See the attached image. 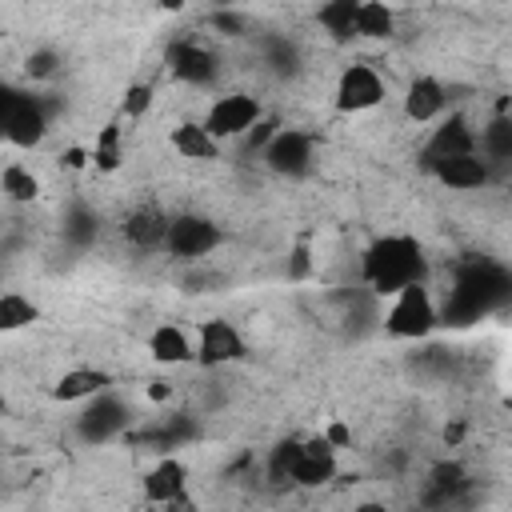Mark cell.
Listing matches in <instances>:
<instances>
[{
    "label": "cell",
    "mask_w": 512,
    "mask_h": 512,
    "mask_svg": "<svg viewBox=\"0 0 512 512\" xmlns=\"http://www.w3.org/2000/svg\"><path fill=\"white\" fill-rule=\"evenodd\" d=\"M364 280L380 296H392V292L424 280V252H420V244L412 236H400V232L372 240L368 252H364Z\"/></svg>",
    "instance_id": "6da1fadb"
},
{
    "label": "cell",
    "mask_w": 512,
    "mask_h": 512,
    "mask_svg": "<svg viewBox=\"0 0 512 512\" xmlns=\"http://www.w3.org/2000/svg\"><path fill=\"white\" fill-rule=\"evenodd\" d=\"M384 328L388 336L396 340H420L436 328V304H432V292L424 288V280L392 292V304H388V316H384Z\"/></svg>",
    "instance_id": "7a4b0ae2"
},
{
    "label": "cell",
    "mask_w": 512,
    "mask_h": 512,
    "mask_svg": "<svg viewBox=\"0 0 512 512\" xmlns=\"http://www.w3.org/2000/svg\"><path fill=\"white\" fill-rule=\"evenodd\" d=\"M260 120V100L248 92H224L208 104L204 124L216 140H232V136H248V128Z\"/></svg>",
    "instance_id": "3957f363"
},
{
    "label": "cell",
    "mask_w": 512,
    "mask_h": 512,
    "mask_svg": "<svg viewBox=\"0 0 512 512\" xmlns=\"http://www.w3.org/2000/svg\"><path fill=\"white\" fill-rule=\"evenodd\" d=\"M384 100V80L372 64H348L336 80V108L340 112H368Z\"/></svg>",
    "instance_id": "277c9868"
},
{
    "label": "cell",
    "mask_w": 512,
    "mask_h": 512,
    "mask_svg": "<svg viewBox=\"0 0 512 512\" xmlns=\"http://www.w3.org/2000/svg\"><path fill=\"white\" fill-rule=\"evenodd\" d=\"M216 244H220V228L212 220H204V216H176L168 224V240H164V248L176 260H200Z\"/></svg>",
    "instance_id": "5b68a950"
},
{
    "label": "cell",
    "mask_w": 512,
    "mask_h": 512,
    "mask_svg": "<svg viewBox=\"0 0 512 512\" xmlns=\"http://www.w3.org/2000/svg\"><path fill=\"white\" fill-rule=\"evenodd\" d=\"M264 164L280 176H304L312 168V136L300 128H280L264 148Z\"/></svg>",
    "instance_id": "8992f818"
},
{
    "label": "cell",
    "mask_w": 512,
    "mask_h": 512,
    "mask_svg": "<svg viewBox=\"0 0 512 512\" xmlns=\"http://www.w3.org/2000/svg\"><path fill=\"white\" fill-rule=\"evenodd\" d=\"M336 476V448L328 444V436H312V440H300V452L292 460V472L288 480L300 484V488H320Z\"/></svg>",
    "instance_id": "52a82bcc"
},
{
    "label": "cell",
    "mask_w": 512,
    "mask_h": 512,
    "mask_svg": "<svg viewBox=\"0 0 512 512\" xmlns=\"http://www.w3.org/2000/svg\"><path fill=\"white\" fill-rule=\"evenodd\" d=\"M244 356V336L228 320H204L196 328V360L204 368H220Z\"/></svg>",
    "instance_id": "ba28073f"
},
{
    "label": "cell",
    "mask_w": 512,
    "mask_h": 512,
    "mask_svg": "<svg viewBox=\"0 0 512 512\" xmlns=\"http://www.w3.org/2000/svg\"><path fill=\"white\" fill-rule=\"evenodd\" d=\"M44 128H48V120H44V112H40L36 100H28V96H8L4 100V136L12 144L32 148L44 136Z\"/></svg>",
    "instance_id": "9c48e42d"
},
{
    "label": "cell",
    "mask_w": 512,
    "mask_h": 512,
    "mask_svg": "<svg viewBox=\"0 0 512 512\" xmlns=\"http://www.w3.org/2000/svg\"><path fill=\"white\" fill-rule=\"evenodd\" d=\"M432 172L440 184L456 188V192H472L488 180V164L476 156V152H456V156H444V160H432Z\"/></svg>",
    "instance_id": "30bf717a"
},
{
    "label": "cell",
    "mask_w": 512,
    "mask_h": 512,
    "mask_svg": "<svg viewBox=\"0 0 512 512\" xmlns=\"http://www.w3.org/2000/svg\"><path fill=\"white\" fill-rule=\"evenodd\" d=\"M168 68H172V76H180V80H188V84H212V80H216V56H212L208 48L192 44V40L172 44Z\"/></svg>",
    "instance_id": "8fae6325"
},
{
    "label": "cell",
    "mask_w": 512,
    "mask_h": 512,
    "mask_svg": "<svg viewBox=\"0 0 512 512\" xmlns=\"http://www.w3.org/2000/svg\"><path fill=\"white\" fill-rule=\"evenodd\" d=\"M448 104V92L436 76H416L404 92V116L416 120V124H432Z\"/></svg>",
    "instance_id": "7c38bea8"
},
{
    "label": "cell",
    "mask_w": 512,
    "mask_h": 512,
    "mask_svg": "<svg viewBox=\"0 0 512 512\" xmlns=\"http://www.w3.org/2000/svg\"><path fill=\"white\" fill-rule=\"evenodd\" d=\"M108 388V372L100 368H68L56 384H52V400L60 404H76V400H92Z\"/></svg>",
    "instance_id": "4fadbf2b"
},
{
    "label": "cell",
    "mask_w": 512,
    "mask_h": 512,
    "mask_svg": "<svg viewBox=\"0 0 512 512\" xmlns=\"http://www.w3.org/2000/svg\"><path fill=\"white\" fill-rule=\"evenodd\" d=\"M184 484H188V468H184L180 460H172V456H164V460L144 476V492H148V500H156V504L180 500V496H184Z\"/></svg>",
    "instance_id": "5bb4252c"
},
{
    "label": "cell",
    "mask_w": 512,
    "mask_h": 512,
    "mask_svg": "<svg viewBox=\"0 0 512 512\" xmlns=\"http://www.w3.org/2000/svg\"><path fill=\"white\" fill-rule=\"evenodd\" d=\"M172 148L184 156V160H216L220 152V140L208 132V124L200 120H188V124H176L172 128Z\"/></svg>",
    "instance_id": "9a60e30c"
},
{
    "label": "cell",
    "mask_w": 512,
    "mask_h": 512,
    "mask_svg": "<svg viewBox=\"0 0 512 512\" xmlns=\"http://www.w3.org/2000/svg\"><path fill=\"white\" fill-rule=\"evenodd\" d=\"M148 348L160 364H184V360H196V344L192 336L180 328V324H160L152 336H148Z\"/></svg>",
    "instance_id": "2e32d148"
},
{
    "label": "cell",
    "mask_w": 512,
    "mask_h": 512,
    "mask_svg": "<svg viewBox=\"0 0 512 512\" xmlns=\"http://www.w3.org/2000/svg\"><path fill=\"white\" fill-rule=\"evenodd\" d=\"M168 216L160 208H136L124 224V236L136 244V248H160L168 240Z\"/></svg>",
    "instance_id": "e0dca14e"
},
{
    "label": "cell",
    "mask_w": 512,
    "mask_h": 512,
    "mask_svg": "<svg viewBox=\"0 0 512 512\" xmlns=\"http://www.w3.org/2000/svg\"><path fill=\"white\" fill-rule=\"evenodd\" d=\"M472 144H476L472 128H468L460 116H448V120L432 132V140H428V164H432V160H444V156H456V152H472Z\"/></svg>",
    "instance_id": "ac0fdd59"
},
{
    "label": "cell",
    "mask_w": 512,
    "mask_h": 512,
    "mask_svg": "<svg viewBox=\"0 0 512 512\" xmlns=\"http://www.w3.org/2000/svg\"><path fill=\"white\" fill-rule=\"evenodd\" d=\"M396 32V16L384 0H360L356 8V36L364 40H388Z\"/></svg>",
    "instance_id": "d6986e66"
},
{
    "label": "cell",
    "mask_w": 512,
    "mask_h": 512,
    "mask_svg": "<svg viewBox=\"0 0 512 512\" xmlns=\"http://www.w3.org/2000/svg\"><path fill=\"white\" fill-rule=\"evenodd\" d=\"M356 8H360V0H324L320 12H316V20H320V28L328 36L352 40L356 36Z\"/></svg>",
    "instance_id": "ffe728a7"
},
{
    "label": "cell",
    "mask_w": 512,
    "mask_h": 512,
    "mask_svg": "<svg viewBox=\"0 0 512 512\" xmlns=\"http://www.w3.org/2000/svg\"><path fill=\"white\" fill-rule=\"evenodd\" d=\"M120 160H124V132H120V124L112 120V124H104V128L96 132L92 164H96L100 172H116V168H120Z\"/></svg>",
    "instance_id": "44dd1931"
},
{
    "label": "cell",
    "mask_w": 512,
    "mask_h": 512,
    "mask_svg": "<svg viewBox=\"0 0 512 512\" xmlns=\"http://www.w3.org/2000/svg\"><path fill=\"white\" fill-rule=\"evenodd\" d=\"M0 188H4V196H8L12 204H32V200L40 196V180H36L32 168H24V164H8V168L0 172Z\"/></svg>",
    "instance_id": "7402d4cb"
},
{
    "label": "cell",
    "mask_w": 512,
    "mask_h": 512,
    "mask_svg": "<svg viewBox=\"0 0 512 512\" xmlns=\"http://www.w3.org/2000/svg\"><path fill=\"white\" fill-rule=\"evenodd\" d=\"M36 316H40V308H36L28 296H20V292H4V296H0V328H4V332L28 328Z\"/></svg>",
    "instance_id": "603a6c76"
},
{
    "label": "cell",
    "mask_w": 512,
    "mask_h": 512,
    "mask_svg": "<svg viewBox=\"0 0 512 512\" xmlns=\"http://www.w3.org/2000/svg\"><path fill=\"white\" fill-rule=\"evenodd\" d=\"M120 108H124V116H144L152 108V84H128Z\"/></svg>",
    "instance_id": "cb8c5ba5"
},
{
    "label": "cell",
    "mask_w": 512,
    "mask_h": 512,
    "mask_svg": "<svg viewBox=\"0 0 512 512\" xmlns=\"http://www.w3.org/2000/svg\"><path fill=\"white\" fill-rule=\"evenodd\" d=\"M296 452H300V440H288V444H280V448L272 452V476H276V480H288Z\"/></svg>",
    "instance_id": "d4e9b609"
},
{
    "label": "cell",
    "mask_w": 512,
    "mask_h": 512,
    "mask_svg": "<svg viewBox=\"0 0 512 512\" xmlns=\"http://www.w3.org/2000/svg\"><path fill=\"white\" fill-rule=\"evenodd\" d=\"M56 72V52L52 48H40L28 56V76H52Z\"/></svg>",
    "instance_id": "484cf974"
},
{
    "label": "cell",
    "mask_w": 512,
    "mask_h": 512,
    "mask_svg": "<svg viewBox=\"0 0 512 512\" xmlns=\"http://www.w3.org/2000/svg\"><path fill=\"white\" fill-rule=\"evenodd\" d=\"M324 436H328L332 448H348V444H352V428H348L344 420H332V424L324 428Z\"/></svg>",
    "instance_id": "4316f807"
},
{
    "label": "cell",
    "mask_w": 512,
    "mask_h": 512,
    "mask_svg": "<svg viewBox=\"0 0 512 512\" xmlns=\"http://www.w3.org/2000/svg\"><path fill=\"white\" fill-rule=\"evenodd\" d=\"M276 132H280V128H276L272 120H256V124L248 128V144H264V148H268V140H272Z\"/></svg>",
    "instance_id": "83f0119b"
},
{
    "label": "cell",
    "mask_w": 512,
    "mask_h": 512,
    "mask_svg": "<svg viewBox=\"0 0 512 512\" xmlns=\"http://www.w3.org/2000/svg\"><path fill=\"white\" fill-rule=\"evenodd\" d=\"M88 160H92V152H84V148H68V152H64V164H68V168H84Z\"/></svg>",
    "instance_id": "f1b7e54d"
},
{
    "label": "cell",
    "mask_w": 512,
    "mask_h": 512,
    "mask_svg": "<svg viewBox=\"0 0 512 512\" xmlns=\"http://www.w3.org/2000/svg\"><path fill=\"white\" fill-rule=\"evenodd\" d=\"M172 396V384L168 380H152L148 384V400H168Z\"/></svg>",
    "instance_id": "f546056e"
},
{
    "label": "cell",
    "mask_w": 512,
    "mask_h": 512,
    "mask_svg": "<svg viewBox=\"0 0 512 512\" xmlns=\"http://www.w3.org/2000/svg\"><path fill=\"white\" fill-rule=\"evenodd\" d=\"M460 436H464V424H448V428H444V440H448V444H456Z\"/></svg>",
    "instance_id": "4dcf8cb0"
},
{
    "label": "cell",
    "mask_w": 512,
    "mask_h": 512,
    "mask_svg": "<svg viewBox=\"0 0 512 512\" xmlns=\"http://www.w3.org/2000/svg\"><path fill=\"white\" fill-rule=\"evenodd\" d=\"M184 4H188V0H160V8H168V12H172V8H184Z\"/></svg>",
    "instance_id": "1f68e13d"
}]
</instances>
